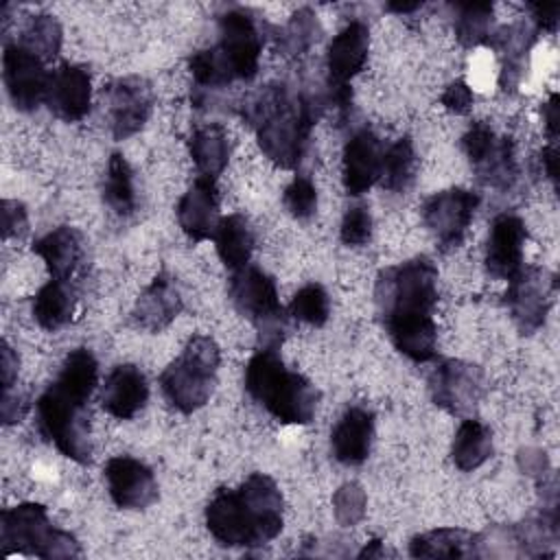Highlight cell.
<instances>
[{
    "mask_svg": "<svg viewBox=\"0 0 560 560\" xmlns=\"http://www.w3.org/2000/svg\"><path fill=\"white\" fill-rule=\"evenodd\" d=\"M435 302L438 269L429 256H416L400 265L385 267L376 276V315L394 348L416 363H424L435 357Z\"/></svg>",
    "mask_w": 560,
    "mask_h": 560,
    "instance_id": "obj_1",
    "label": "cell"
},
{
    "mask_svg": "<svg viewBox=\"0 0 560 560\" xmlns=\"http://www.w3.org/2000/svg\"><path fill=\"white\" fill-rule=\"evenodd\" d=\"M328 105L326 88L271 81L245 94L238 116L256 131L258 147L280 168H295L311 140V131Z\"/></svg>",
    "mask_w": 560,
    "mask_h": 560,
    "instance_id": "obj_2",
    "label": "cell"
},
{
    "mask_svg": "<svg viewBox=\"0 0 560 560\" xmlns=\"http://www.w3.org/2000/svg\"><path fill=\"white\" fill-rule=\"evenodd\" d=\"M217 44L188 57L190 103L199 112H219V105H230L225 90L234 81L247 83L256 77L265 44L262 22L247 9H228L217 18Z\"/></svg>",
    "mask_w": 560,
    "mask_h": 560,
    "instance_id": "obj_3",
    "label": "cell"
},
{
    "mask_svg": "<svg viewBox=\"0 0 560 560\" xmlns=\"http://www.w3.org/2000/svg\"><path fill=\"white\" fill-rule=\"evenodd\" d=\"M96 381V357L88 348H77L63 359L57 378L35 402L42 438L55 444L61 455L79 464L92 462L88 400Z\"/></svg>",
    "mask_w": 560,
    "mask_h": 560,
    "instance_id": "obj_4",
    "label": "cell"
},
{
    "mask_svg": "<svg viewBox=\"0 0 560 560\" xmlns=\"http://www.w3.org/2000/svg\"><path fill=\"white\" fill-rule=\"evenodd\" d=\"M284 501L269 475L254 472L238 488H219L206 505V527L225 547H260L284 525Z\"/></svg>",
    "mask_w": 560,
    "mask_h": 560,
    "instance_id": "obj_5",
    "label": "cell"
},
{
    "mask_svg": "<svg viewBox=\"0 0 560 560\" xmlns=\"http://www.w3.org/2000/svg\"><path fill=\"white\" fill-rule=\"evenodd\" d=\"M245 392L284 424H308L319 402V389L300 372H291L276 348H258L249 357Z\"/></svg>",
    "mask_w": 560,
    "mask_h": 560,
    "instance_id": "obj_6",
    "label": "cell"
},
{
    "mask_svg": "<svg viewBox=\"0 0 560 560\" xmlns=\"http://www.w3.org/2000/svg\"><path fill=\"white\" fill-rule=\"evenodd\" d=\"M219 361L217 341L208 335H192L182 354L160 374L162 394L182 413L201 409L212 396Z\"/></svg>",
    "mask_w": 560,
    "mask_h": 560,
    "instance_id": "obj_7",
    "label": "cell"
},
{
    "mask_svg": "<svg viewBox=\"0 0 560 560\" xmlns=\"http://www.w3.org/2000/svg\"><path fill=\"white\" fill-rule=\"evenodd\" d=\"M0 545L7 556H37L46 560L81 556L79 540L52 525L39 503H20L0 514Z\"/></svg>",
    "mask_w": 560,
    "mask_h": 560,
    "instance_id": "obj_8",
    "label": "cell"
},
{
    "mask_svg": "<svg viewBox=\"0 0 560 560\" xmlns=\"http://www.w3.org/2000/svg\"><path fill=\"white\" fill-rule=\"evenodd\" d=\"M228 295L234 308L254 324L260 348L278 350L289 330V322L280 304L273 276L249 262L232 271Z\"/></svg>",
    "mask_w": 560,
    "mask_h": 560,
    "instance_id": "obj_9",
    "label": "cell"
},
{
    "mask_svg": "<svg viewBox=\"0 0 560 560\" xmlns=\"http://www.w3.org/2000/svg\"><path fill=\"white\" fill-rule=\"evenodd\" d=\"M556 276L545 267L523 265L512 278H508L505 306L523 335L536 332L553 304Z\"/></svg>",
    "mask_w": 560,
    "mask_h": 560,
    "instance_id": "obj_10",
    "label": "cell"
},
{
    "mask_svg": "<svg viewBox=\"0 0 560 560\" xmlns=\"http://www.w3.org/2000/svg\"><path fill=\"white\" fill-rule=\"evenodd\" d=\"M427 385L440 409L462 418H468L486 394L483 370L462 359H442L431 370Z\"/></svg>",
    "mask_w": 560,
    "mask_h": 560,
    "instance_id": "obj_11",
    "label": "cell"
},
{
    "mask_svg": "<svg viewBox=\"0 0 560 560\" xmlns=\"http://www.w3.org/2000/svg\"><path fill=\"white\" fill-rule=\"evenodd\" d=\"M477 206L479 195L466 188H446L427 197L422 203V221L442 252L462 245Z\"/></svg>",
    "mask_w": 560,
    "mask_h": 560,
    "instance_id": "obj_12",
    "label": "cell"
},
{
    "mask_svg": "<svg viewBox=\"0 0 560 560\" xmlns=\"http://www.w3.org/2000/svg\"><path fill=\"white\" fill-rule=\"evenodd\" d=\"M103 96L114 140H127L138 133L153 112V88L138 74L112 79L103 88Z\"/></svg>",
    "mask_w": 560,
    "mask_h": 560,
    "instance_id": "obj_13",
    "label": "cell"
},
{
    "mask_svg": "<svg viewBox=\"0 0 560 560\" xmlns=\"http://www.w3.org/2000/svg\"><path fill=\"white\" fill-rule=\"evenodd\" d=\"M35 52L18 42H7L2 52V81L9 101L20 112H33L46 101L50 72Z\"/></svg>",
    "mask_w": 560,
    "mask_h": 560,
    "instance_id": "obj_14",
    "label": "cell"
},
{
    "mask_svg": "<svg viewBox=\"0 0 560 560\" xmlns=\"http://www.w3.org/2000/svg\"><path fill=\"white\" fill-rule=\"evenodd\" d=\"M105 479L112 501L122 510H147L158 501L155 475L136 457H112L105 464Z\"/></svg>",
    "mask_w": 560,
    "mask_h": 560,
    "instance_id": "obj_15",
    "label": "cell"
},
{
    "mask_svg": "<svg viewBox=\"0 0 560 560\" xmlns=\"http://www.w3.org/2000/svg\"><path fill=\"white\" fill-rule=\"evenodd\" d=\"M370 50V31L363 22L346 24L328 44L326 50V79L328 92L350 90V81L363 70Z\"/></svg>",
    "mask_w": 560,
    "mask_h": 560,
    "instance_id": "obj_16",
    "label": "cell"
},
{
    "mask_svg": "<svg viewBox=\"0 0 560 560\" xmlns=\"http://www.w3.org/2000/svg\"><path fill=\"white\" fill-rule=\"evenodd\" d=\"M46 107L66 122L81 120L92 105L90 70L81 63H61L48 77Z\"/></svg>",
    "mask_w": 560,
    "mask_h": 560,
    "instance_id": "obj_17",
    "label": "cell"
},
{
    "mask_svg": "<svg viewBox=\"0 0 560 560\" xmlns=\"http://www.w3.org/2000/svg\"><path fill=\"white\" fill-rule=\"evenodd\" d=\"M383 151L378 136L368 127L350 136L341 160V182L350 197H361L378 182Z\"/></svg>",
    "mask_w": 560,
    "mask_h": 560,
    "instance_id": "obj_18",
    "label": "cell"
},
{
    "mask_svg": "<svg viewBox=\"0 0 560 560\" xmlns=\"http://www.w3.org/2000/svg\"><path fill=\"white\" fill-rule=\"evenodd\" d=\"M527 228L521 217L503 212L494 217L486 243V269L494 278H512L523 267Z\"/></svg>",
    "mask_w": 560,
    "mask_h": 560,
    "instance_id": "obj_19",
    "label": "cell"
},
{
    "mask_svg": "<svg viewBox=\"0 0 560 560\" xmlns=\"http://www.w3.org/2000/svg\"><path fill=\"white\" fill-rule=\"evenodd\" d=\"M182 311L184 295L177 284V278L162 269L136 300L131 315L140 328L149 332H160L166 326H171Z\"/></svg>",
    "mask_w": 560,
    "mask_h": 560,
    "instance_id": "obj_20",
    "label": "cell"
},
{
    "mask_svg": "<svg viewBox=\"0 0 560 560\" xmlns=\"http://www.w3.org/2000/svg\"><path fill=\"white\" fill-rule=\"evenodd\" d=\"M214 182L217 179L210 177H197L177 203V223L182 232L195 243L212 238L221 221L219 190Z\"/></svg>",
    "mask_w": 560,
    "mask_h": 560,
    "instance_id": "obj_21",
    "label": "cell"
},
{
    "mask_svg": "<svg viewBox=\"0 0 560 560\" xmlns=\"http://www.w3.org/2000/svg\"><path fill=\"white\" fill-rule=\"evenodd\" d=\"M147 398L149 385L142 370L133 363H120L105 378L101 405L114 418L129 420L144 407Z\"/></svg>",
    "mask_w": 560,
    "mask_h": 560,
    "instance_id": "obj_22",
    "label": "cell"
},
{
    "mask_svg": "<svg viewBox=\"0 0 560 560\" xmlns=\"http://www.w3.org/2000/svg\"><path fill=\"white\" fill-rule=\"evenodd\" d=\"M374 438V416L365 407H348L330 433V448L337 462L359 466L368 459Z\"/></svg>",
    "mask_w": 560,
    "mask_h": 560,
    "instance_id": "obj_23",
    "label": "cell"
},
{
    "mask_svg": "<svg viewBox=\"0 0 560 560\" xmlns=\"http://www.w3.org/2000/svg\"><path fill=\"white\" fill-rule=\"evenodd\" d=\"M33 252L44 260L50 278L70 280L85 258V243L77 228L59 225L37 238Z\"/></svg>",
    "mask_w": 560,
    "mask_h": 560,
    "instance_id": "obj_24",
    "label": "cell"
},
{
    "mask_svg": "<svg viewBox=\"0 0 560 560\" xmlns=\"http://www.w3.org/2000/svg\"><path fill=\"white\" fill-rule=\"evenodd\" d=\"M536 31L529 28L525 22H514L510 26H503L499 31H492L490 39L486 42L492 46L501 59V74H499V85L505 92L516 90V85L523 79L525 70V57L534 44Z\"/></svg>",
    "mask_w": 560,
    "mask_h": 560,
    "instance_id": "obj_25",
    "label": "cell"
},
{
    "mask_svg": "<svg viewBox=\"0 0 560 560\" xmlns=\"http://www.w3.org/2000/svg\"><path fill=\"white\" fill-rule=\"evenodd\" d=\"M479 536L459 527H440L418 534L409 542L413 558H479Z\"/></svg>",
    "mask_w": 560,
    "mask_h": 560,
    "instance_id": "obj_26",
    "label": "cell"
},
{
    "mask_svg": "<svg viewBox=\"0 0 560 560\" xmlns=\"http://www.w3.org/2000/svg\"><path fill=\"white\" fill-rule=\"evenodd\" d=\"M188 153L199 171V177L217 179L230 160V138L219 122L197 127L188 138Z\"/></svg>",
    "mask_w": 560,
    "mask_h": 560,
    "instance_id": "obj_27",
    "label": "cell"
},
{
    "mask_svg": "<svg viewBox=\"0 0 560 560\" xmlns=\"http://www.w3.org/2000/svg\"><path fill=\"white\" fill-rule=\"evenodd\" d=\"M477 179L494 190H510L518 179L514 142L508 136H494L490 147L472 162Z\"/></svg>",
    "mask_w": 560,
    "mask_h": 560,
    "instance_id": "obj_28",
    "label": "cell"
},
{
    "mask_svg": "<svg viewBox=\"0 0 560 560\" xmlns=\"http://www.w3.org/2000/svg\"><path fill=\"white\" fill-rule=\"evenodd\" d=\"M77 311V293L70 280L50 278L33 298L31 313L35 322L46 330H59Z\"/></svg>",
    "mask_w": 560,
    "mask_h": 560,
    "instance_id": "obj_29",
    "label": "cell"
},
{
    "mask_svg": "<svg viewBox=\"0 0 560 560\" xmlns=\"http://www.w3.org/2000/svg\"><path fill=\"white\" fill-rule=\"evenodd\" d=\"M212 241L221 262L230 271H236L249 265V258L254 252V230L243 214L223 217L212 234Z\"/></svg>",
    "mask_w": 560,
    "mask_h": 560,
    "instance_id": "obj_30",
    "label": "cell"
},
{
    "mask_svg": "<svg viewBox=\"0 0 560 560\" xmlns=\"http://www.w3.org/2000/svg\"><path fill=\"white\" fill-rule=\"evenodd\" d=\"M492 455V431L475 418H464L451 446L453 464L468 472L479 468Z\"/></svg>",
    "mask_w": 560,
    "mask_h": 560,
    "instance_id": "obj_31",
    "label": "cell"
},
{
    "mask_svg": "<svg viewBox=\"0 0 560 560\" xmlns=\"http://www.w3.org/2000/svg\"><path fill=\"white\" fill-rule=\"evenodd\" d=\"M418 158L409 136L398 138L383 151L378 184L389 192H405L416 179Z\"/></svg>",
    "mask_w": 560,
    "mask_h": 560,
    "instance_id": "obj_32",
    "label": "cell"
},
{
    "mask_svg": "<svg viewBox=\"0 0 560 560\" xmlns=\"http://www.w3.org/2000/svg\"><path fill=\"white\" fill-rule=\"evenodd\" d=\"M451 9L455 37L464 48H475L490 39L494 26L490 2H455Z\"/></svg>",
    "mask_w": 560,
    "mask_h": 560,
    "instance_id": "obj_33",
    "label": "cell"
},
{
    "mask_svg": "<svg viewBox=\"0 0 560 560\" xmlns=\"http://www.w3.org/2000/svg\"><path fill=\"white\" fill-rule=\"evenodd\" d=\"M103 201L118 214L129 217L136 210L133 171L122 153H112L103 179Z\"/></svg>",
    "mask_w": 560,
    "mask_h": 560,
    "instance_id": "obj_34",
    "label": "cell"
},
{
    "mask_svg": "<svg viewBox=\"0 0 560 560\" xmlns=\"http://www.w3.org/2000/svg\"><path fill=\"white\" fill-rule=\"evenodd\" d=\"M322 37V24L311 9H298L289 22L278 31V48L287 59H300Z\"/></svg>",
    "mask_w": 560,
    "mask_h": 560,
    "instance_id": "obj_35",
    "label": "cell"
},
{
    "mask_svg": "<svg viewBox=\"0 0 560 560\" xmlns=\"http://www.w3.org/2000/svg\"><path fill=\"white\" fill-rule=\"evenodd\" d=\"M61 39H63L61 24L55 20V15L37 13L26 20V24L15 42L22 44L24 48H28L31 52H35L39 59L50 61L57 57V52L61 48Z\"/></svg>",
    "mask_w": 560,
    "mask_h": 560,
    "instance_id": "obj_36",
    "label": "cell"
},
{
    "mask_svg": "<svg viewBox=\"0 0 560 560\" xmlns=\"http://www.w3.org/2000/svg\"><path fill=\"white\" fill-rule=\"evenodd\" d=\"M289 313L308 326H324L330 315V300H328L326 289L317 282L304 284L293 295Z\"/></svg>",
    "mask_w": 560,
    "mask_h": 560,
    "instance_id": "obj_37",
    "label": "cell"
},
{
    "mask_svg": "<svg viewBox=\"0 0 560 560\" xmlns=\"http://www.w3.org/2000/svg\"><path fill=\"white\" fill-rule=\"evenodd\" d=\"M282 203H284V208L291 217H295L300 221L311 219L317 210V188H315V184L304 175H295L282 192Z\"/></svg>",
    "mask_w": 560,
    "mask_h": 560,
    "instance_id": "obj_38",
    "label": "cell"
},
{
    "mask_svg": "<svg viewBox=\"0 0 560 560\" xmlns=\"http://www.w3.org/2000/svg\"><path fill=\"white\" fill-rule=\"evenodd\" d=\"M332 510L339 525H357L365 514V492L359 483H343L332 494Z\"/></svg>",
    "mask_w": 560,
    "mask_h": 560,
    "instance_id": "obj_39",
    "label": "cell"
},
{
    "mask_svg": "<svg viewBox=\"0 0 560 560\" xmlns=\"http://www.w3.org/2000/svg\"><path fill=\"white\" fill-rule=\"evenodd\" d=\"M341 243L350 247H361L372 238V217L365 206H352L346 210L339 228Z\"/></svg>",
    "mask_w": 560,
    "mask_h": 560,
    "instance_id": "obj_40",
    "label": "cell"
},
{
    "mask_svg": "<svg viewBox=\"0 0 560 560\" xmlns=\"http://www.w3.org/2000/svg\"><path fill=\"white\" fill-rule=\"evenodd\" d=\"M31 409V400L26 392H22L18 385L4 387L2 389V402H0V418L4 424H15L20 422L26 411Z\"/></svg>",
    "mask_w": 560,
    "mask_h": 560,
    "instance_id": "obj_41",
    "label": "cell"
},
{
    "mask_svg": "<svg viewBox=\"0 0 560 560\" xmlns=\"http://www.w3.org/2000/svg\"><path fill=\"white\" fill-rule=\"evenodd\" d=\"M26 232H28V214L24 203L15 199H4L2 201V236L22 238Z\"/></svg>",
    "mask_w": 560,
    "mask_h": 560,
    "instance_id": "obj_42",
    "label": "cell"
},
{
    "mask_svg": "<svg viewBox=\"0 0 560 560\" xmlns=\"http://www.w3.org/2000/svg\"><path fill=\"white\" fill-rule=\"evenodd\" d=\"M472 101H475L472 88L462 79L448 83L440 96V103L444 105V109H448L453 114H468L472 107Z\"/></svg>",
    "mask_w": 560,
    "mask_h": 560,
    "instance_id": "obj_43",
    "label": "cell"
},
{
    "mask_svg": "<svg viewBox=\"0 0 560 560\" xmlns=\"http://www.w3.org/2000/svg\"><path fill=\"white\" fill-rule=\"evenodd\" d=\"M529 11H532V20L536 24V31L553 33L558 28V13H560L558 2H532Z\"/></svg>",
    "mask_w": 560,
    "mask_h": 560,
    "instance_id": "obj_44",
    "label": "cell"
},
{
    "mask_svg": "<svg viewBox=\"0 0 560 560\" xmlns=\"http://www.w3.org/2000/svg\"><path fill=\"white\" fill-rule=\"evenodd\" d=\"M518 464L523 468V472L527 475H545L547 470V455L538 448H525L518 455Z\"/></svg>",
    "mask_w": 560,
    "mask_h": 560,
    "instance_id": "obj_45",
    "label": "cell"
},
{
    "mask_svg": "<svg viewBox=\"0 0 560 560\" xmlns=\"http://www.w3.org/2000/svg\"><path fill=\"white\" fill-rule=\"evenodd\" d=\"M0 363H2V389L4 387H11V385H15V381H18V354L13 352V348L4 341L2 343V359H0Z\"/></svg>",
    "mask_w": 560,
    "mask_h": 560,
    "instance_id": "obj_46",
    "label": "cell"
},
{
    "mask_svg": "<svg viewBox=\"0 0 560 560\" xmlns=\"http://www.w3.org/2000/svg\"><path fill=\"white\" fill-rule=\"evenodd\" d=\"M542 118H545L547 133H549L551 142L556 144V138H558V96L556 94L542 105Z\"/></svg>",
    "mask_w": 560,
    "mask_h": 560,
    "instance_id": "obj_47",
    "label": "cell"
},
{
    "mask_svg": "<svg viewBox=\"0 0 560 560\" xmlns=\"http://www.w3.org/2000/svg\"><path fill=\"white\" fill-rule=\"evenodd\" d=\"M540 164L545 168V175L553 182L556 186V179H558V151H556V144H549L547 149H542L540 153Z\"/></svg>",
    "mask_w": 560,
    "mask_h": 560,
    "instance_id": "obj_48",
    "label": "cell"
},
{
    "mask_svg": "<svg viewBox=\"0 0 560 560\" xmlns=\"http://www.w3.org/2000/svg\"><path fill=\"white\" fill-rule=\"evenodd\" d=\"M387 556V549H385V542L381 538H372L359 553L357 558H385Z\"/></svg>",
    "mask_w": 560,
    "mask_h": 560,
    "instance_id": "obj_49",
    "label": "cell"
},
{
    "mask_svg": "<svg viewBox=\"0 0 560 560\" xmlns=\"http://www.w3.org/2000/svg\"><path fill=\"white\" fill-rule=\"evenodd\" d=\"M385 9H387V11H394V13H398V15H407V13H411V11L422 9V2H389Z\"/></svg>",
    "mask_w": 560,
    "mask_h": 560,
    "instance_id": "obj_50",
    "label": "cell"
}]
</instances>
